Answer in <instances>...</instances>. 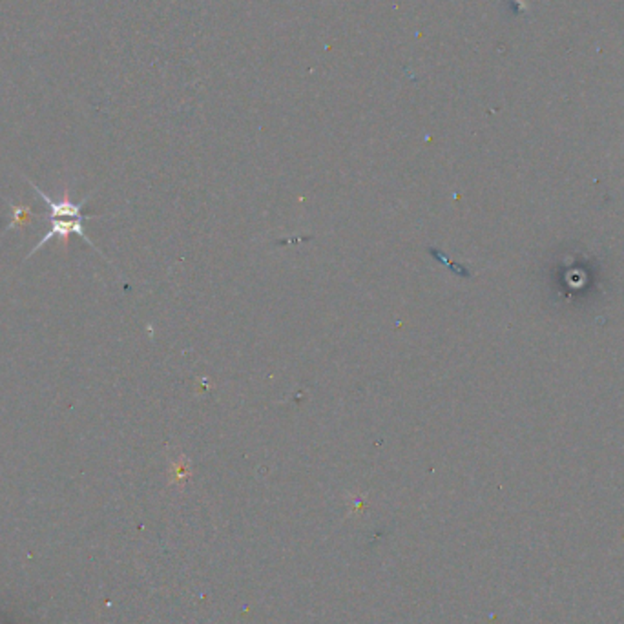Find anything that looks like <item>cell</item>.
<instances>
[{
    "label": "cell",
    "mask_w": 624,
    "mask_h": 624,
    "mask_svg": "<svg viewBox=\"0 0 624 624\" xmlns=\"http://www.w3.org/2000/svg\"><path fill=\"white\" fill-rule=\"evenodd\" d=\"M28 182L33 187L35 192L39 194L40 199L46 201V205L49 207V219H91V217H95V216H84V214H82V208H84L86 201L90 199V196L84 197L82 201L73 203L72 199H70V190H68L66 187L63 192V199H58L57 201V199H52L49 196H46L33 181Z\"/></svg>",
    "instance_id": "cell-2"
},
{
    "label": "cell",
    "mask_w": 624,
    "mask_h": 624,
    "mask_svg": "<svg viewBox=\"0 0 624 624\" xmlns=\"http://www.w3.org/2000/svg\"><path fill=\"white\" fill-rule=\"evenodd\" d=\"M84 221H86V219H49V225H52V228H49L48 234L44 235L42 240H40L39 243L33 247V250H31L28 256H26V260H28L29 256H33L37 250L42 249V247L46 245L48 241H52L53 237L61 240V245H63V249H66L68 241H70V237H72L73 234H77L82 241H86L91 249H95V245L91 243V240L86 235V232H84Z\"/></svg>",
    "instance_id": "cell-1"
},
{
    "label": "cell",
    "mask_w": 624,
    "mask_h": 624,
    "mask_svg": "<svg viewBox=\"0 0 624 624\" xmlns=\"http://www.w3.org/2000/svg\"><path fill=\"white\" fill-rule=\"evenodd\" d=\"M11 208V219L10 225L6 226V231H13V228H24L26 225L35 219V212L28 207V205H17V203H10Z\"/></svg>",
    "instance_id": "cell-3"
}]
</instances>
